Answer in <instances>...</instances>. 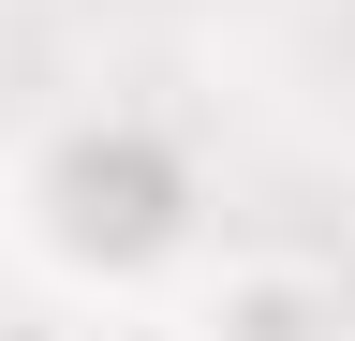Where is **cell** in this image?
<instances>
[{
    "mask_svg": "<svg viewBox=\"0 0 355 341\" xmlns=\"http://www.w3.org/2000/svg\"><path fill=\"white\" fill-rule=\"evenodd\" d=\"M0 252H30L60 297H163L207 252V178L163 119H60L0 178Z\"/></svg>",
    "mask_w": 355,
    "mask_h": 341,
    "instance_id": "obj_1",
    "label": "cell"
},
{
    "mask_svg": "<svg viewBox=\"0 0 355 341\" xmlns=\"http://www.w3.org/2000/svg\"><path fill=\"white\" fill-rule=\"evenodd\" d=\"M178 341H340V282L311 252H193L178 267Z\"/></svg>",
    "mask_w": 355,
    "mask_h": 341,
    "instance_id": "obj_2",
    "label": "cell"
}]
</instances>
